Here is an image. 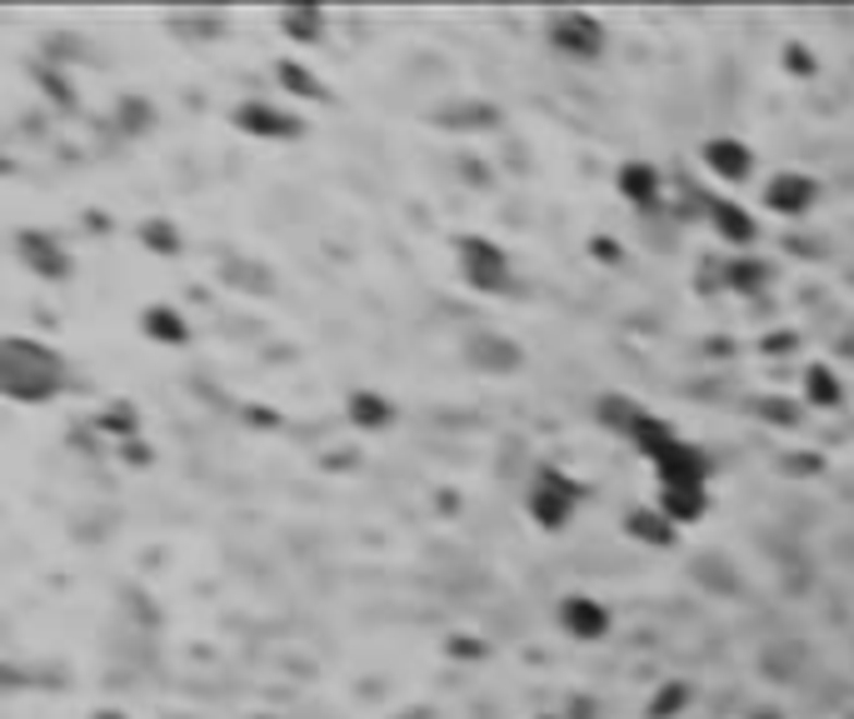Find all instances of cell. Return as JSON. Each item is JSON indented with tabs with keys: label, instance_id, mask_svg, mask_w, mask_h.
Here are the masks:
<instances>
[{
	"label": "cell",
	"instance_id": "ffe728a7",
	"mask_svg": "<svg viewBox=\"0 0 854 719\" xmlns=\"http://www.w3.org/2000/svg\"><path fill=\"white\" fill-rule=\"evenodd\" d=\"M724 280L735 285V290H745V296H755L770 280V265L765 260H735V265H724Z\"/></svg>",
	"mask_w": 854,
	"mask_h": 719
},
{
	"label": "cell",
	"instance_id": "44dd1931",
	"mask_svg": "<svg viewBox=\"0 0 854 719\" xmlns=\"http://www.w3.org/2000/svg\"><path fill=\"white\" fill-rule=\"evenodd\" d=\"M275 75H280V85L290 95H305V100H321V95H325V85L315 81L305 65H296V60H280V65H275Z\"/></svg>",
	"mask_w": 854,
	"mask_h": 719
},
{
	"label": "cell",
	"instance_id": "9c48e42d",
	"mask_svg": "<svg viewBox=\"0 0 854 719\" xmlns=\"http://www.w3.org/2000/svg\"><path fill=\"white\" fill-rule=\"evenodd\" d=\"M705 220H710V230L724 240V245H739V250H749L755 236H759L755 215L735 201H705Z\"/></svg>",
	"mask_w": 854,
	"mask_h": 719
},
{
	"label": "cell",
	"instance_id": "ac0fdd59",
	"mask_svg": "<svg viewBox=\"0 0 854 719\" xmlns=\"http://www.w3.org/2000/svg\"><path fill=\"white\" fill-rule=\"evenodd\" d=\"M625 530L635 535V540H645V544H670L675 525H670V515H664V510H629V515H625Z\"/></svg>",
	"mask_w": 854,
	"mask_h": 719
},
{
	"label": "cell",
	"instance_id": "5bb4252c",
	"mask_svg": "<svg viewBox=\"0 0 854 719\" xmlns=\"http://www.w3.org/2000/svg\"><path fill=\"white\" fill-rule=\"evenodd\" d=\"M141 331L151 335V340H160V345H185L190 340V325H185V315H180L176 305H151L141 315Z\"/></svg>",
	"mask_w": 854,
	"mask_h": 719
},
{
	"label": "cell",
	"instance_id": "9a60e30c",
	"mask_svg": "<svg viewBox=\"0 0 854 719\" xmlns=\"http://www.w3.org/2000/svg\"><path fill=\"white\" fill-rule=\"evenodd\" d=\"M805 400L815 405V410H834V405H844L840 375H834L830 366H809L805 370Z\"/></svg>",
	"mask_w": 854,
	"mask_h": 719
},
{
	"label": "cell",
	"instance_id": "30bf717a",
	"mask_svg": "<svg viewBox=\"0 0 854 719\" xmlns=\"http://www.w3.org/2000/svg\"><path fill=\"white\" fill-rule=\"evenodd\" d=\"M615 185H620V195H625L635 211H660V201H664L660 170H654L650 160H625L620 176H615Z\"/></svg>",
	"mask_w": 854,
	"mask_h": 719
},
{
	"label": "cell",
	"instance_id": "52a82bcc",
	"mask_svg": "<svg viewBox=\"0 0 854 719\" xmlns=\"http://www.w3.org/2000/svg\"><path fill=\"white\" fill-rule=\"evenodd\" d=\"M654 475H660V490H705V480H710V460H705L695 445H670L654 460Z\"/></svg>",
	"mask_w": 854,
	"mask_h": 719
},
{
	"label": "cell",
	"instance_id": "e0dca14e",
	"mask_svg": "<svg viewBox=\"0 0 854 719\" xmlns=\"http://www.w3.org/2000/svg\"><path fill=\"white\" fill-rule=\"evenodd\" d=\"M350 420H356L360 430H380V424L395 420V405L385 400V395H375V390H356V395H350Z\"/></svg>",
	"mask_w": 854,
	"mask_h": 719
},
{
	"label": "cell",
	"instance_id": "8992f818",
	"mask_svg": "<svg viewBox=\"0 0 854 719\" xmlns=\"http://www.w3.org/2000/svg\"><path fill=\"white\" fill-rule=\"evenodd\" d=\"M819 201V185L815 176H799V170H780V176L765 180V211L795 220V215H809Z\"/></svg>",
	"mask_w": 854,
	"mask_h": 719
},
{
	"label": "cell",
	"instance_id": "4fadbf2b",
	"mask_svg": "<svg viewBox=\"0 0 854 719\" xmlns=\"http://www.w3.org/2000/svg\"><path fill=\"white\" fill-rule=\"evenodd\" d=\"M629 440H635V450H640V455H645L650 465L660 460V455H664L670 445H679L675 430H670V424H664L660 415H645V410H640V420H635V430H629Z\"/></svg>",
	"mask_w": 854,
	"mask_h": 719
},
{
	"label": "cell",
	"instance_id": "d6986e66",
	"mask_svg": "<svg viewBox=\"0 0 854 719\" xmlns=\"http://www.w3.org/2000/svg\"><path fill=\"white\" fill-rule=\"evenodd\" d=\"M705 490H660V510L670 515V525H689V519L705 515Z\"/></svg>",
	"mask_w": 854,
	"mask_h": 719
},
{
	"label": "cell",
	"instance_id": "8fae6325",
	"mask_svg": "<svg viewBox=\"0 0 854 719\" xmlns=\"http://www.w3.org/2000/svg\"><path fill=\"white\" fill-rule=\"evenodd\" d=\"M560 625H565V635H575V639H605L610 635V610L600 600H590V595H569V600L560 604Z\"/></svg>",
	"mask_w": 854,
	"mask_h": 719
},
{
	"label": "cell",
	"instance_id": "3957f363",
	"mask_svg": "<svg viewBox=\"0 0 854 719\" xmlns=\"http://www.w3.org/2000/svg\"><path fill=\"white\" fill-rule=\"evenodd\" d=\"M580 505V484L560 470H540V480L530 484V515L540 530H565Z\"/></svg>",
	"mask_w": 854,
	"mask_h": 719
},
{
	"label": "cell",
	"instance_id": "603a6c76",
	"mask_svg": "<svg viewBox=\"0 0 854 719\" xmlns=\"http://www.w3.org/2000/svg\"><path fill=\"white\" fill-rule=\"evenodd\" d=\"M141 240H145V250H155V255H176L180 250V230L170 220H145Z\"/></svg>",
	"mask_w": 854,
	"mask_h": 719
},
{
	"label": "cell",
	"instance_id": "cb8c5ba5",
	"mask_svg": "<svg viewBox=\"0 0 854 719\" xmlns=\"http://www.w3.org/2000/svg\"><path fill=\"white\" fill-rule=\"evenodd\" d=\"M685 705H689V690H685V684H664L660 699L650 705V719H670L675 709H685Z\"/></svg>",
	"mask_w": 854,
	"mask_h": 719
},
{
	"label": "cell",
	"instance_id": "7402d4cb",
	"mask_svg": "<svg viewBox=\"0 0 854 719\" xmlns=\"http://www.w3.org/2000/svg\"><path fill=\"white\" fill-rule=\"evenodd\" d=\"M480 350H485V360H480L485 370H515V366H520V350H515L510 340H495V335H485V340L470 345V355H480Z\"/></svg>",
	"mask_w": 854,
	"mask_h": 719
},
{
	"label": "cell",
	"instance_id": "2e32d148",
	"mask_svg": "<svg viewBox=\"0 0 854 719\" xmlns=\"http://www.w3.org/2000/svg\"><path fill=\"white\" fill-rule=\"evenodd\" d=\"M280 31L290 40H300V46H321L325 36V15L315 11V5H296V11H280Z\"/></svg>",
	"mask_w": 854,
	"mask_h": 719
},
{
	"label": "cell",
	"instance_id": "5b68a950",
	"mask_svg": "<svg viewBox=\"0 0 854 719\" xmlns=\"http://www.w3.org/2000/svg\"><path fill=\"white\" fill-rule=\"evenodd\" d=\"M236 120L245 135H255V141H296L300 130V116L296 110H280V106H270V100H245V106H236Z\"/></svg>",
	"mask_w": 854,
	"mask_h": 719
},
{
	"label": "cell",
	"instance_id": "ba28073f",
	"mask_svg": "<svg viewBox=\"0 0 854 719\" xmlns=\"http://www.w3.org/2000/svg\"><path fill=\"white\" fill-rule=\"evenodd\" d=\"M700 160L714 180H724V185H745V180L755 176V151H749L745 141H735V135H714V141H705Z\"/></svg>",
	"mask_w": 854,
	"mask_h": 719
},
{
	"label": "cell",
	"instance_id": "7c38bea8",
	"mask_svg": "<svg viewBox=\"0 0 854 719\" xmlns=\"http://www.w3.org/2000/svg\"><path fill=\"white\" fill-rule=\"evenodd\" d=\"M21 255H25V265L40 271L46 280H65V275H71V260H65V250L50 236H21Z\"/></svg>",
	"mask_w": 854,
	"mask_h": 719
},
{
	"label": "cell",
	"instance_id": "7a4b0ae2",
	"mask_svg": "<svg viewBox=\"0 0 854 719\" xmlns=\"http://www.w3.org/2000/svg\"><path fill=\"white\" fill-rule=\"evenodd\" d=\"M545 36H550V46L569 60H600L605 56V25L594 21L590 11H555L545 21Z\"/></svg>",
	"mask_w": 854,
	"mask_h": 719
},
{
	"label": "cell",
	"instance_id": "484cf974",
	"mask_svg": "<svg viewBox=\"0 0 854 719\" xmlns=\"http://www.w3.org/2000/svg\"><path fill=\"white\" fill-rule=\"evenodd\" d=\"M95 719H125V715H116V709H100V715H95Z\"/></svg>",
	"mask_w": 854,
	"mask_h": 719
},
{
	"label": "cell",
	"instance_id": "6da1fadb",
	"mask_svg": "<svg viewBox=\"0 0 854 719\" xmlns=\"http://www.w3.org/2000/svg\"><path fill=\"white\" fill-rule=\"evenodd\" d=\"M0 380L5 395L21 405H46L60 385H65V360L50 345L36 340H5V360H0Z\"/></svg>",
	"mask_w": 854,
	"mask_h": 719
},
{
	"label": "cell",
	"instance_id": "277c9868",
	"mask_svg": "<svg viewBox=\"0 0 854 719\" xmlns=\"http://www.w3.org/2000/svg\"><path fill=\"white\" fill-rule=\"evenodd\" d=\"M460 271L474 290L485 296H505L510 290V260L495 240H480V236H460Z\"/></svg>",
	"mask_w": 854,
	"mask_h": 719
},
{
	"label": "cell",
	"instance_id": "d4e9b609",
	"mask_svg": "<svg viewBox=\"0 0 854 719\" xmlns=\"http://www.w3.org/2000/svg\"><path fill=\"white\" fill-rule=\"evenodd\" d=\"M784 65H790V71H809L815 60H809L805 50H795V46H790V50H784Z\"/></svg>",
	"mask_w": 854,
	"mask_h": 719
}]
</instances>
